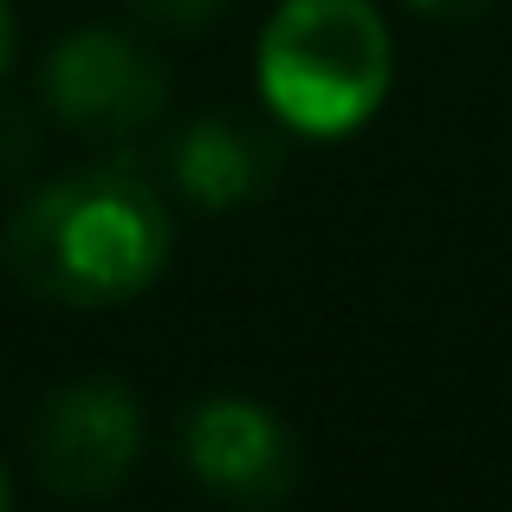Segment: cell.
<instances>
[{
    "mask_svg": "<svg viewBox=\"0 0 512 512\" xmlns=\"http://www.w3.org/2000/svg\"><path fill=\"white\" fill-rule=\"evenodd\" d=\"M175 247V214L163 188L137 163L65 169L59 182L33 188L7 227V273L33 299L98 312L150 292L169 266Z\"/></svg>",
    "mask_w": 512,
    "mask_h": 512,
    "instance_id": "obj_1",
    "label": "cell"
},
{
    "mask_svg": "<svg viewBox=\"0 0 512 512\" xmlns=\"http://www.w3.org/2000/svg\"><path fill=\"white\" fill-rule=\"evenodd\" d=\"M260 91L299 137H350L396 78V46L370 0H286L260 33Z\"/></svg>",
    "mask_w": 512,
    "mask_h": 512,
    "instance_id": "obj_2",
    "label": "cell"
},
{
    "mask_svg": "<svg viewBox=\"0 0 512 512\" xmlns=\"http://www.w3.org/2000/svg\"><path fill=\"white\" fill-rule=\"evenodd\" d=\"M143 461V402L117 376H78L52 389L33 415V467L39 487L72 506L117 493Z\"/></svg>",
    "mask_w": 512,
    "mask_h": 512,
    "instance_id": "obj_3",
    "label": "cell"
},
{
    "mask_svg": "<svg viewBox=\"0 0 512 512\" xmlns=\"http://www.w3.org/2000/svg\"><path fill=\"white\" fill-rule=\"evenodd\" d=\"M39 91H46V111L65 130L124 143L163 117L169 72L143 39L117 33V26H78L46 52Z\"/></svg>",
    "mask_w": 512,
    "mask_h": 512,
    "instance_id": "obj_4",
    "label": "cell"
},
{
    "mask_svg": "<svg viewBox=\"0 0 512 512\" xmlns=\"http://www.w3.org/2000/svg\"><path fill=\"white\" fill-rule=\"evenodd\" d=\"M182 467L214 500L240 512H273L299 487V441L253 396H201L182 415Z\"/></svg>",
    "mask_w": 512,
    "mask_h": 512,
    "instance_id": "obj_5",
    "label": "cell"
},
{
    "mask_svg": "<svg viewBox=\"0 0 512 512\" xmlns=\"http://www.w3.org/2000/svg\"><path fill=\"white\" fill-rule=\"evenodd\" d=\"M169 182L195 208H247L279 182V137L247 117H195L169 150Z\"/></svg>",
    "mask_w": 512,
    "mask_h": 512,
    "instance_id": "obj_6",
    "label": "cell"
},
{
    "mask_svg": "<svg viewBox=\"0 0 512 512\" xmlns=\"http://www.w3.org/2000/svg\"><path fill=\"white\" fill-rule=\"evenodd\" d=\"M150 26H169V33H201L227 0H130Z\"/></svg>",
    "mask_w": 512,
    "mask_h": 512,
    "instance_id": "obj_7",
    "label": "cell"
},
{
    "mask_svg": "<svg viewBox=\"0 0 512 512\" xmlns=\"http://www.w3.org/2000/svg\"><path fill=\"white\" fill-rule=\"evenodd\" d=\"M26 156H33V124L20 111H7L0 117V169H20Z\"/></svg>",
    "mask_w": 512,
    "mask_h": 512,
    "instance_id": "obj_8",
    "label": "cell"
},
{
    "mask_svg": "<svg viewBox=\"0 0 512 512\" xmlns=\"http://www.w3.org/2000/svg\"><path fill=\"white\" fill-rule=\"evenodd\" d=\"M415 13H435V20H467V13H480L487 0H409Z\"/></svg>",
    "mask_w": 512,
    "mask_h": 512,
    "instance_id": "obj_9",
    "label": "cell"
},
{
    "mask_svg": "<svg viewBox=\"0 0 512 512\" xmlns=\"http://www.w3.org/2000/svg\"><path fill=\"white\" fill-rule=\"evenodd\" d=\"M13 65V0H0V78Z\"/></svg>",
    "mask_w": 512,
    "mask_h": 512,
    "instance_id": "obj_10",
    "label": "cell"
},
{
    "mask_svg": "<svg viewBox=\"0 0 512 512\" xmlns=\"http://www.w3.org/2000/svg\"><path fill=\"white\" fill-rule=\"evenodd\" d=\"M0 512H13V480H7V467H0Z\"/></svg>",
    "mask_w": 512,
    "mask_h": 512,
    "instance_id": "obj_11",
    "label": "cell"
}]
</instances>
